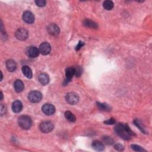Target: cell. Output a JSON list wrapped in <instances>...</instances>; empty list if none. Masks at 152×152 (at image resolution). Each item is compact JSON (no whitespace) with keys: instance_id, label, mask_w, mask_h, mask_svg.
Instances as JSON below:
<instances>
[{"instance_id":"6da1fadb","label":"cell","mask_w":152,"mask_h":152,"mask_svg":"<svg viewBox=\"0 0 152 152\" xmlns=\"http://www.w3.org/2000/svg\"><path fill=\"white\" fill-rule=\"evenodd\" d=\"M115 131L121 138L126 140H130L131 136H135L134 132L132 131L127 124H118L115 128Z\"/></svg>"},{"instance_id":"7a4b0ae2","label":"cell","mask_w":152,"mask_h":152,"mask_svg":"<svg viewBox=\"0 0 152 152\" xmlns=\"http://www.w3.org/2000/svg\"><path fill=\"white\" fill-rule=\"evenodd\" d=\"M18 126L24 130L29 129L32 124V119L27 115H22L18 119Z\"/></svg>"},{"instance_id":"3957f363","label":"cell","mask_w":152,"mask_h":152,"mask_svg":"<svg viewBox=\"0 0 152 152\" xmlns=\"http://www.w3.org/2000/svg\"><path fill=\"white\" fill-rule=\"evenodd\" d=\"M42 98V93L37 90H33L29 93L28 95V99L32 103L39 102Z\"/></svg>"},{"instance_id":"277c9868","label":"cell","mask_w":152,"mask_h":152,"mask_svg":"<svg viewBox=\"0 0 152 152\" xmlns=\"http://www.w3.org/2000/svg\"><path fill=\"white\" fill-rule=\"evenodd\" d=\"M39 129L43 133H49L53 130L54 125L50 121H43L40 124Z\"/></svg>"},{"instance_id":"5b68a950","label":"cell","mask_w":152,"mask_h":152,"mask_svg":"<svg viewBox=\"0 0 152 152\" xmlns=\"http://www.w3.org/2000/svg\"><path fill=\"white\" fill-rule=\"evenodd\" d=\"M66 101L69 104L74 105L77 104L79 101V97L78 95L74 93H69L66 94Z\"/></svg>"},{"instance_id":"8992f818","label":"cell","mask_w":152,"mask_h":152,"mask_svg":"<svg viewBox=\"0 0 152 152\" xmlns=\"http://www.w3.org/2000/svg\"><path fill=\"white\" fill-rule=\"evenodd\" d=\"M15 35L17 39L23 41L26 40L28 38L29 32L26 29H25L20 28L18 29L16 31Z\"/></svg>"},{"instance_id":"52a82bcc","label":"cell","mask_w":152,"mask_h":152,"mask_svg":"<svg viewBox=\"0 0 152 152\" xmlns=\"http://www.w3.org/2000/svg\"><path fill=\"white\" fill-rule=\"evenodd\" d=\"M75 74V70L74 67H68L65 70V76L66 79L64 82V85L65 86L68 84V83L72 79L73 75Z\"/></svg>"},{"instance_id":"ba28073f","label":"cell","mask_w":152,"mask_h":152,"mask_svg":"<svg viewBox=\"0 0 152 152\" xmlns=\"http://www.w3.org/2000/svg\"><path fill=\"white\" fill-rule=\"evenodd\" d=\"M43 112L46 115H52L55 112V108L50 103H46L42 108Z\"/></svg>"},{"instance_id":"9c48e42d","label":"cell","mask_w":152,"mask_h":152,"mask_svg":"<svg viewBox=\"0 0 152 152\" xmlns=\"http://www.w3.org/2000/svg\"><path fill=\"white\" fill-rule=\"evenodd\" d=\"M47 31L50 35L54 36H58L60 33V30L59 27L55 24H51L47 27Z\"/></svg>"},{"instance_id":"30bf717a","label":"cell","mask_w":152,"mask_h":152,"mask_svg":"<svg viewBox=\"0 0 152 152\" xmlns=\"http://www.w3.org/2000/svg\"><path fill=\"white\" fill-rule=\"evenodd\" d=\"M39 50L35 46L28 47L26 50V54L27 56L31 57V58H36L39 55Z\"/></svg>"},{"instance_id":"8fae6325","label":"cell","mask_w":152,"mask_h":152,"mask_svg":"<svg viewBox=\"0 0 152 152\" xmlns=\"http://www.w3.org/2000/svg\"><path fill=\"white\" fill-rule=\"evenodd\" d=\"M39 52L43 55L49 54L51 50V47L49 43L43 42L39 46Z\"/></svg>"},{"instance_id":"7c38bea8","label":"cell","mask_w":152,"mask_h":152,"mask_svg":"<svg viewBox=\"0 0 152 152\" xmlns=\"http://www.w3.org/2000/svg\"><path fill=\"white\" fill-rule=\"evenodd\" d=\"M23 19L26 23L28 24H32L35 22V16L32 13L27 11L23 13Z\"/></svg>"},{"instance_id":"4fadbf2b","label":"cell","mask_w":152,"mask_h":152,"mask_svg":"<svg viewBox=\"0 0 152 152\" xmlns=\"http://www.w3.org/2000/svg\"><path fill=\"white\" fill-rule=\"evenodd\" d=\"M23 104L20 100H15L12 104V110L15 113H19L22 111Z\"/></svg>"},{"instance_id":"5bb4252c","label":"cell","mask_w":152,"mask_h":152,"mask_svg":"<svg viewBox=\"0 0 152 152\" xmlns=\"http://www.w3.org/2000/svg\"><path fill=\"white\" fill-rule=\"evenodd\" d=\"M38 80L42 85H46L50 82L49 75L45 73H42L38 76Z\"/></svg>"},{"instance_id":"9a60e30c","label":"cell","mask_w":152,"mask_h":152,"mask_svg":"<svg viewBox=\"0 0 152 152\" xmlns=\"http://www.w3.org/2000/svg\"><path fill=\"white\" fill-rule=\"evenodd\" d=\"M6 67L10 72H14L17 68V64L13 60H9L6 62Z\"/></svg>"},{"instance_id":"2e32d148","label":"cell","mask_w":152,"mask_h":152,"mask_svg":"<svg viewBox=\"0 0 152 152\" xmlns=\"http://www.w3.org/2000/svg\"><path fill=\"white\" fill-rule=\"evenodd\" d=\"M14 89L16 92L20 93L24 89V84L20 80H17L14 84Z\"/></svg>"},{"instance_id":"e0dca14e","label":"cell","mask_w":152,"mask_h":152,"mask_svg":"<svg viewBox=\"0 0 152 152\" xmlns=\"http://www.w3.org/2000/svg\"><path fill=\"white\" fill-rule=\"evenodd\" d=\"M92 147L93 148L94 150H96V151H103L104 150V145L103 144V142L98 141V140H96V141H94L92 142Z\"/></svg>"},{"instance_id":"ac0fdd59","label":"cell","mask_w":152,"mask_h":152,"mask_svg":"<svg viewBox=\"0 0 152 152\" xmlns=\"http://www.w3.org/2000/svg\"><path fill=\"white\" fill-rule=\"evenodd\" d=\"M83 25L86 27L92 29H97L98 27L97 23L91 20H89V19H85L83 21Z\"/></svg>"},{"instance_id":"d6986e66","label":"cell","mask_w":152,"mask_h":152,"mask_svg":"<svg viewBox=\"0 0 152 152\" xmlns=\"http://www.w3.org/2000/svg\"><path fill=\"white\" fill-rule=\"evenodd\" d=\"M22 70V72L23 74L26 76L27 78L32 79V76H33L32 71V70L28 66H23Z\"/></svg>"},{"instance_id":"ffe728a7","label":"cell","mask_w":152,"mask_h":152,"mask_svg":"<svg viewBox=\"0 0 152 152\" xmlns=\"http://www.w3.org/2000/svg\"><path fill=\"white\" fill-rule=\"evenodd\" d=\"M96 105H97V107H98V108L102 111H110L111 110V108L110 107V106H109L108 104L107 103H100V102H96Z\"/></svg>"},{"instance_id":"44dd1931","label":"cell","mask_w":152,"mask_h":152,"mask_svg":"<svg viewBox=\"0 0 152 152\" xmlns=\"http://www.w3.org/2000/svg\"><path fill=\"white\" fill-rule=\"evenodd\" d=\"M65 118L71 122H74L76 121V118L74 114L70 111H66L64 113Z\"/></svg>"},{"instance_id":"7402d4cb","label":"cell","mask_w":152,"mask_h":152,"mask_svg":"<svg viewBox=\"0 0 152 152\" xmlns=\"http://www.w3.org/2000/svg\"><path fill=\"white\" fill-rule=\"evenodd\" d=\"M103 6L107 10H111L113 7V3L112 1H105L103 2Z\"/></svg>"},{"instance_id":"603a6c76","label":"cell","mask_w":152,"mask_h":152,"mask_svg":"<svg viewBox=\"0 0 152 152\" xmlns=\"http://www.w3.org/2000/svg\"><path fill=\"white\" fill-rule=\"evenodd\" d=\"M131 149L136 151H146V150H145L143 148L141 147V146H138V145H132L131 146Z\"/></svg>"},{"instance_id":"cb8c5ba5","label":"cell","mask_w":152,"mask_h":152,"mask_svg":"<svg viewBox=\"0 0 152 152\" xmlns=\"http://www.w3.org/2000/svg\"><path fill=\"white\" fill-rule=\"evenodd\" d=\"M103 141L105 142V144L108 145H112L113 143V142H114L113 140L111 137H108V136L104 137L103 138Z\"/></svg>"},{"instance_id":"d4e9b609","label":"cell","mask_w":152,"mask_h":152,"mask_svg":"<svg viewBox=\"0 0 152 152\" xmlns=\"http://www.w3.org/2000/svg\"><path fill=\"white\" fill-rule=\"evenodd\" d=\"M74 70H75V74L77 77H80V76L81 75L82 73V70L80 66H76V67H74Z\"/></svg>"},{"instance_id":"484cf974","label":"cell","mask_w":152,"mask_h":152,"mask_svg":"<svg viewBox=\"0 0 152 152\" xmlns=\"http://www.w3.org/2000/svg\"><path fill=\"white\" fill-rule=\"evenodd\" d=\"M134 124H135V125L141 130V132H144V133H145L146 132V131H145V128L143 127H141V126H140V122L138 121V120H135L134 121Z\"/></svg>"},{"instance_id":"4316f807","label":"cell","mask_w":152,"mask_h":152,"mask_svg":"<svg viewBox=\"0 0 152 152\" xmlns=\"http://www.w3.org/2000/svg\"><path fill=\"white\" fill-rule=\"evenodd\" d=\"M104 123L107 125H113L116 123V120L114 118H110L108 120H107L104 122Z\"/></svg>"},{"instance_id":"83f0119b","label":"cell","mask_w":152,"mask_h":152,"mask_svg":"<svg viewBox=\"0 0 152 152\" xmlns=\"http://www.w3.org/2000/svg\"><path fill=\"white\" fill-rule=\"evenodd\" d=\"M36 4L39 6V7H44L46 5V1H44V0H37V1H35Z\"/></svg>"},{"instance_id":"f1b7e54d","label":"cell","mask_w":152,"mask_h":152,"mask_svg":"<svg viewBox=\"0 0 152 152\" xmlns=\"http://www.w3.org/2000/svg\"><path fill=\"white\" fill-rule=\"evenodd\" d=\"M114 148H115L118 151H123L124 149V147L121 144H117L115 145V146H114Z\"/></svg>"},{"instance_id":"f546056e","label":"cell","mask_w":152,"mask_h":152,"mask_svg":"<svg viewBox=\"0 0 152 152\" xmlns=\"http://www.w3.org/2000/svg\"><path fill=\"white\" fill-rule=\"evenodd\" d=\"M84 45V43L83 42L80 41L79 43H78V45H77V46L75 47V50L76 51H79V50H80L81 48V47Z\"/></svg>"},{"instance_id":"4dcf8cb0","label":"cell","mask_w":152,"mask_h":152,"mask_svg":"<svg viewBox=\"0 0 152 152\" xmlns=\"http://www.w3.org/2000/svg\"><path fill=\"white\" fill-rule=\"evenodd\" d=\"M6 111V108L3 105H1V115L3 116V115L5 113Z\"/></svg>"},{"instance_id":"1f68e13d","label":"cell","mask_w":152,"mask_h":152,"mask_svg":"<svg viewBox=\"0 0 152 152\" xmlns=\"http://www.w3.org/2000/svg\"><path fill=\"white\" fill-rule=\"evenodd\" d=\"M1 99L3 100V94L2 92H1Z\"/></svg>"}]
</instances>
